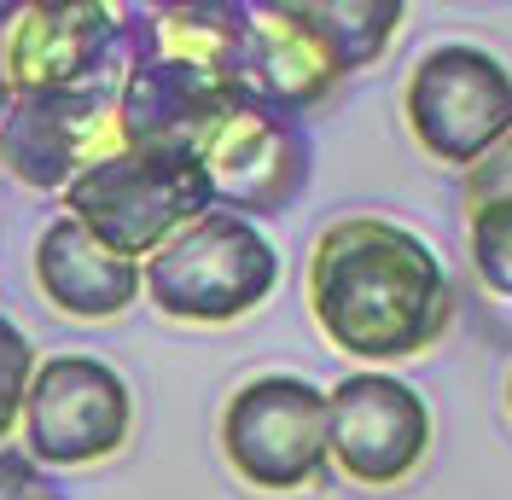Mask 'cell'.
Instances as JSON below:
<instances>
[{
	"label": "cell",
	"mask_w": 512,
	"mask_h": 500,
	"mask_svg": "<svg viewBox=\"0 0 512 500\" xmlns=\"http://www.w3.org/2000/svg\"><path fill=\"white\" fill-rule=\"evenodd\" d=\"M35 378V349L30 338L0 314V448L18 442V419H24V396Z\"/></svg>",
	"instance_id": "e0dca14e"
},
{
	"label": "cell",
	"mask_w": 512,
	"mask_h": 500,
	"mask_svg": "<svg viewBox=\"0 0 512 500\" xmlns=\"http://www.w3.org/2000/svg\"><path fill=\"white\" fill-rule=\"evenodd\" d=\"M460 198H466V210H478V204H489V198H512V134L489 157H478V163L466 169Z\"/></svg>",
	"instance_id": "ac0fdd59"
},
{
	"label": "cell",
	"mask_w": 512,
	"mask_h": 500,
	"mask_svg": "<svg viewBox=\"0 0 512 500\" xmlns=\"http://www.w3.org/2000/svg\"><path fill=\"white\" fill-rule=\"evenodd\" d=\"M35 291L70 320H117L146 291L140 262L99 245L82 221L53 216L35 239Z\"/></svg>",
	"instance_id": "4fadbf2b"
},
{
	"label": "cell",
	"mask_w": 512,
	"mask_h": 500,
	"mask_svg": "<svg viewBox=\"0 0 512 500\" xmlns=\"http://www.w3.org/2000/svg\"><path fill=\"white\" fill-rule=\"evenodd\" d=\"M466 245H472L478 280L512 297V198H489L478 210H466Z\"/></svg>",
	"instance_id": "2e32d148"
},
{
	"label": "cell",
	"mask_w": 512,
	"mask_h": 500,
	"mask_svg": "<svg viewBox=\"0 0 512 500\" xmlns=\"http://www.w3.org/2000/svg\"><path fill=\"white\" fill-rule=\"evenodd\" d=\"M222 460L245 489L297 495L332 471L326 454V390L297 373L245 378L222 407Z\"/></svg>",
	"instance_id": "5b68a950"
},
{
	"label": "cell",
	"mask_w": 512,
	"mask_h": 500,
	"mask_svg": "<svg viewBox=\"0 0 512 500\" xmlns=\"http://www.w3.org/2000/svg\"><path fill=\"white\" fill-rule=\"evenodd\" d=\"M216 210V192L204 163L187 152H111L82 181L64 187V216L82 221L99 245H111L128 262L158 256L175 233Z\"/></svg>",
	"instance_id": "3957f363"
},
{
	"label": "cell",
	"mask_w": 512,
	"mask_h": 500,
	"mask_svg": "<svg viewBox=\"0 0 512 500\" xmlns=\"http://www.w3.org/2000/svg\"><path fill=\"white\" fill-rule=\"evenodd\" d=\"M344 82V70L332 59V47L320 41L297 0H268L245 12V47H239V94L280 111V117H303L320 99Z\"/></svg>",
	"instance_id": "7c38bea8"
},
{
	"label": "cell",
	"mask_w": 512,
	"mask_h": 500,
	"mask_svg": "<svg viewBox=\"0 0 512 500\" xmlns=\"http://www.w3.org/2000/svg\"><path fill=\"white\" fill-rule=\"evenodd\" d=\"M6 111H12V88H6V70H0V123H6Z\"/></svg>",
	"instance_id": "ffe728a7"
},
{
	"label": "cell",
	"mask_w": 512,
	"mask_h": 500,
	"mask_svg": "<svg viewBox=\"0 0 512 500\" xmlns=\"http://www.w3.org/2000/svg\"><path fill=\"white\" fill-rule=\"evenodd\" d=\"M123 152L117 94H18L0 123V169L30 192H59Z\"/></svg>",
	"instance_id": "9c48e42d"
},
{
	"label": "cell",
	"mask_w": 512,
	"mask_h": 500,
	"mask_svg": "<svg viewBox=\"0 0 512 500\" xmlns=\"http://www.w3.org/2000/svg\"><path fill=\"white\" fill-rule=\"evenodd\" d=\"M134 396L117 367L99 355H47L35 361L18 448L35 466H99L128 448Z\"/></svg>",
	"instance_id": "52a82bcc"
},
{
	"label": "cell",
	"mask_w": 512,
	"mask_h": 500,
	"mask_svg": "<svg viewBox=\"0 0 512 500\" xmlns=\"http://www.w3.org/2000/svg\"><path fill=\"white\" fill-rule=\"evenodd\" d=\"M402 117L425 157L472 169L512 134V70L472 41H443L408 70Z\"/></svg>",
	"instance_id": "8992f818"
},
{
	"label": "cell",
	"mask_w": 512,
	"mask_h": 500,
	"mask_svg": "<svg viewBox=\"0 0 512 500\" xmlns=\"http://www.w3.org/2000/svg\"><path fill=\"white\" fill-rule=\"evenodd\" d=\"M198 163L210 175L216 210L233 216H280L291 198L309 181V134L297 117L262 111V105H239L204 146Z\"/></svg>",
	"instance_id": "8fae6325"
},
{
	"label": "cell",
	"mask_w": 512,
	"mask_h": 500,
	"mask_svg": "<svg viewBox=\"0 0 512 500\" xmlns=\"http://www.w3.org/2000/svg\"><path fill=\"white\" fill-rule=\"evenodd\" d=\"M0 500H59V489L41 477L24 448H0Z\"/></svg>",
	"instance_id": "d6986e66"
},
{
	"label": "cell",
	"mask_w": 512,
	"mask_h": 500,
	"mask_svg": "<svg viewBox=\"0 0 512 500\" xmlns=\"http://www.w3.org/2000/svg\"><path fill=\"white\" fill-rule=\"evenodd\" d=\"M309 314L355 361H408L448 332L454 280L414 227L390 216L332 221L309 250Z\"/></svg>",
	"instance_id": "6da1fadb"
},
{
	"label": "cell",
	"mask_w": 512,
	"mask_h": 500,
	"mask_svg": "<svg viewBox=\"0 0 512 500\" xmlns=\"http://www.w3.org/2000/svg\"><path fill=\"white\" fill-rule=\"evenodd\" d=\"M245 12L233 0H204V6H146V35L152 53L204 64L239 82V47H245Z\"/></svg>",
	"instance_id": "5bb4252c"
},
{
	"label": "cell",
	"mask_w": 512,
	"mask_h": 500,
	"mask_svg": "<svg viewBox=\"0 0 512 500\" xmlns=\"http://www.w3.org/2000/svg\"><path fill=\"white\" fill-rule=\"evenodd\" d=\"M140 274H146V297L169 320L227 326L274 297L280 250L268 245V233L256 221L233 216V210H210L187 233H175L158 256H146Z\"/></svg>",
	"instance_id": "277c9868"
},
{
	"label": "cell",
	"mask_w": 512,
	"mask_h": 500,
	"mask_svg": "<svg viewBox=\"0 0 512 500\" xmlns=\"http://www.w3.org/2000/svg\"><path fill=\"white\" fill-rule=\"evenodd\" d=\"M239 105H251V99L239 94L233 76L187 64V59H169V53H152V35H146V59L134 64V76L117 94V123H123V146H134V152L198 157V146Z\"/></svg>",
	"instance_id": "30bf717a"
},
{
	"label": "cell",
	"mask_w": 512,
	"mask_h": 500,
	"mask_svg": "<svg viewBox=\"0 0 512 500\" xmlns=\"http://www.w3.org/2000/svg\"><path fill=\"white\" fill-rule=\"evenodd\" d=\"M507 407H512V373H507Z\"/></svg>",
	"instance_id": "44dd1931"
},
{
	"label": "cell",
	"mask_w": 512,
	"mask_h": 500,
	"mask_svg": "<svg viewBox=\"0 0 512 500\" xmlns=\"http://www.w3.org/2000/svg\"><path fill=\"white\" fill-rule=\"evenodd\" d=\"M146 59V6L105 0H6L0 70L18 94H123Z\"/></svg>",
	"instance_id": "7a4b0ae2"
},
{
	"label": "cell",
	"mask_w": 512,
	"mask_h": 500,
	"mask_svg": "<svg viewBox=\"0 0 512 500\" xmlns=\"http://www.w3.org/2000/svg\"><path fill=\"white\" fill-rule=\"evenodd\" d=\"M326 454L355 489H396L431 454V407L390 373H350L326 390Z\"/></svg>",
	"instance_id": "ba28073f"
},
{
	"label": "cell",
	"mask_w": 512,
	"mask_h": 500,
	"mask_svg": "<svg viewBox=\"0 0 512 500\" xmlns=\"http://www.w3.org/2000/svg\"><path fill=\"white\" fill-rule=\"evenodd\" d=\"M303 24L332 47L338 70H367L373 59H384V47L396 41L408 6L402 0H297Z\"/></svg>",
	"instance_id": "9a60e30c"
}]
</instances>
